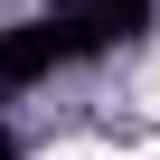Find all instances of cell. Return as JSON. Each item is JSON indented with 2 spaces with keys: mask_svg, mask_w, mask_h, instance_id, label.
<instances>
[{
  "mask_svg": "<svg viewBox=\"0 0 160 160\" xmlns=\"http://www.w3.org/2000/svg\"><path fill=\"white\" fill-rule=\"evenodd\" d=\"M38 160H113L104 141H57V151H38Z\"/></svg>",
  "mask_w": 160,
  "mask_h": 160,
  "instance_id": "cell-1",
  "label": "cell"
},
{
  "mask_svg": "<svg viewBox=\"0 0 160 160\" xmlns=\"http://www.w3.org/2000/svg\"><path fill=\"white\" fill-rule=\"evenodd\" d=\"M141 113H160V66H141Z\"/></svg>",
  "mask_w": 160,
  "mask_h": 160,
  "instance_id": "cell-2",
  "label": "cell"
}]
</instances>
